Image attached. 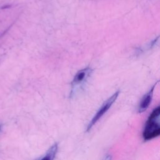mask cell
<instances>
[{
    "mask_svg": "<svg viewBox=\"0 0 160 160\" xmlns=\"http://www.w3.org/2000/svg\"><path fill=\"white\" fill-rule=\"evenodd\" d=\"M119 94V91L114 92L110 98H109L101 106V107L99 109L97 112L95 114L94 117L92 118L91 121L88 125L86 131H89L91 129L92 126L99 120V119L108 111V109L111 108L112 104L115 102Z\"/></svg>",
    "mask_w": 160,
    "mask_h": 160,
    "instance_id": "obj_2",
    "label": "cell"
},
{
    "mask_svg": "<svg viewBox=\"0 0 160 160\" xmlns=\"http://www.w3.org/2000/svg\"><path fill=\"white\" fill-rule=\"evenodd\" d=\"M92 72V69L89 67L82 69L77 72L71 82V94L79 88V86L83 84L88 79Z\"/></svg>",
    "mask_w": 160,
    "mask_h": 160,
    "instance_id": "obj_3",
    "label": "cell"
},
{
    "mask_svg": "<svg viewBox=\"0 0 160 160\" xmlns=\"http://www.w3.org/2000/svg\"><path fill=\"white\" fill-rule=\"evenodd\" d=\"M158 82H159V81H158L155 83V84H154L152 86L151 89L142 98L141 101L139 108H138V112L139 113H142V112H144L149 107V106L151 102L152 98V94H153L154 88Z\"/></svg>",
    "mask_w": 160,
    "mask_h": 160,
    "instance_id": "obj_4",
    "label": "cell"
},
{
    "mask_svg": "<svg viewBox=\"0 0 160 160\" xmlns=\"http://www.w3.org/2000/svg\"><path fill=\"white\" fill-rule=\"evenodd\" d=\"M160 114V108L157 106L149 115L142 132V138L144 141L151 140L160 134V126L158 121Z\"/></svg>",
    "mask_w": 160,
    "mask_h": 160,
    "instance_id": "obj_1",
    "label": "cell"
},
{
    "mask_svg": "<svg viewBox=\"0 0 160 160\" xmlns=\"http://www.w3.org/2000/svg\"><path fill=\"white\" fill-rule=\"evenodd\" d=\"M1 128H2V126H1V125H0V131H1Z\"/></svg>",
    "mask_w": 160,
    "mask_h": 160,
    "instance_id": "obj_6",
    "label": "cell"
},
{
    "mask_svg": "<svg viewBox=\"0 0 160 160\" xmlns=\"http://www.w3.org/2000/svg\"><path fill=\"white\" fill-rule=\"evenodd\" d=\"M58 143L56 142L53 145H52V146L46 152V154L42 158H41V159H42V160L54 159L58 152Z\"/></svg>",
    "mask_w": 160,
    "mask_h": 160,
    "instance_id": "obj_5",
    "label": "cell"
}]
</instances>
